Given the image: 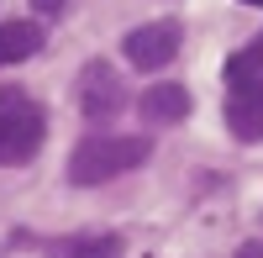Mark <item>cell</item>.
Masks as SVG:
<instances>
[{"label":"cell","mask_w":263,"mask_h":258,"mask_svg":"<svg viewBox=\"0 0 263 258\" xmlns=\"http://www.w3.org/2000/svg\"><path fill=\"white\" fill-rule=\"evenodd\" d=\"M42 137H48V116L42 105L16 90V84H0V169H16V163H32Z\"/></svg>","instance_id":"7a4b0ae2"},{"label":"cell","mask_w":263,"mask_h":258,"mask_svg":"<svg viewBox=\"0 0 263 258\" xmlns=\"http://www.w3.org/2000/svg\"><path fill=\"white\" fill-rule=\"evenodd\" d=\"M63 6H69V0H32L37 16H63Z\"/></svg>","instance_id":"30bf717a"},{"label":"cell","mask_w":263,"mask_h":258,"mask_svg":"<svg viewBox=\"0 0 263 258\" xmlns=\"http://www.w3.org/2000/svg\"><path fill=\"white\" fill-rule=\"evenodd\" d=\"M227 126L242 142H263V90H232L227 95Z\"/></svg>","instance_id":"8992f818"},{"label":"cell","mask_w":263,"mask_h":258,"mask_svg":"<svg viewBox=\"0 0 263 258\" xmlns=\"http://www.w3.org/2000/svg\"><path fill=\"white\" fill-rule=\"evenodd\" d=\"M242 6H263V0H242Z\"/></svg>","instance_id":"7c38bea8"},{"label":"cell","mask_w":263,"mask_h":258,"mask_svg":"<svg viewBox=\"0 0 263 258\" xmlns=\"http://www.w3.org/2000/svg\"><path fill=\"white\" fill-rule=\"evenodd\" d=\"M53 258H121V237H69L53 243Z\"/></svg>","instance_id":"9c48e42d"},{"label":"cell","mask_w":263,"mask_h":258,"mask_svg":"<svg viewBox=\"0 0 263 258\" xmlns=\"http://www.w3.org/2000/svg\"><path fill=\"white\" fill-rule=\"evenodd\" d=\"M237 258H263V243L253 237V243H242V248H237Z\"/></svg>","instance_id":"8fae6325"},{"label":"cell","mask_w":263,"mask_h":258,"mask_svg":"<svg viewBox=\"0 0 263 258\" xmlns=\"http://www.w3.org/2000/svg\"><path fill=\"white\" fill-rule=\"evenodd\" d=\"M42 48V27L37 21H0V63H21Z\"/></svg>","instance_id":"52a82bcc"},{"label":"cell","mask_w":263,"mask_h":258,"mask_svg":"<svg viewBox=\"0 0 263 258\" xmlns=\"http://www.w3.org/2000/svg\"><path fill=\"white\" fill-rule=\"evenodd\" d=\"M121 105H126L121 74L111 69V63H84V74H79V111L90 121H111Z\"/></svg>","instance_id":"277c9868"},{"label":"cell","mask_w":263,"mask_h":258,"mask_svg":"<svg viewBox=\"0 0 263 258\" xmlns=\"http://www.w3.org/2000/svg\"><path fill=\"white\" fill-rule=\"evenodd\" d=\"M227 84L232 90H263V42L227 58Z\"/></svg>","instance_id":"ba28073f"},{"label":"cell","mask_w":263,"mask_h":258,"mask_svg":"<svg viewBox=\"0 0 263 258\" xmlns=\"http://www.w3.org/2000/svg\"><path fill=\"white\" fill-rule=\"evenodd\" d=\"M179 21H147V27H132L126 37H121V53H126V63L132 69H163V63H174L179 58Z\"/></svg>","instance_id":"3957f363"},{"label":"cell","mask_w":263,"mask_h":258,"mask_svg":"<svg viewBox=\"0 0 263 258\" xmlns=\"http://www.w3.org/2000/svg\"><path fill=\"white\" fill-rule=\"evenodd\" d=\"M137 111H142L147 126H174V121L190 116V90L184 84H153V90L137 100Z\"/></svg>","instance_id":"5b68a950"},{"label":"cell","mask_w":263,"mask_h":258,"mask_svg":"<svg viewBox=\"0 0 263 258\" xmlns=\"http://www.w3.org/2000/svg\"><path fill=\"white\" fill-rule=\"evenodd\" d=\"M153 153L147 137H84L74 153H69V185L79 190H95L116 174H132V169H142Z\"/></svg>","instance_id":"6da1fadb"}]
</instances>
